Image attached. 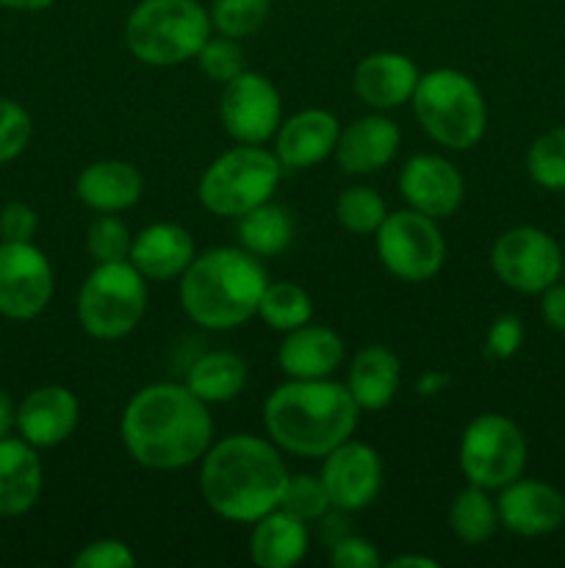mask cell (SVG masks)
<instances>
[{"instance_id": "cell-1", "label": "cell", "mask_w": 565, "mask_h": 568, "mask_svg": "<svg viewBox=\"0 0 565 568\" xmlns=\"http://www.w3.org/2000/svg\"><path fill=\"white\" fill-rule=\"evenodd\" d=\"M120 438L138 466L181 471L199 464L214 444V419L186 383H150L127 399Z\"/></svg>"}, {"instance_id": "cell-2", "label": "cell", "mask_w": 565, "mask_h": 568, "mask_svg": "<svg viewBox=\"0 0 565 568\" xmlns=\"http://www.w3.org/2000/svg\"><path fill=\"white\" fill-rule=\"evenodd\" d=\"M282 449L271 438L233 433L199 460V494L210 514L233 525H253L280 508L288 488Z\"/></svg>"}, {"instance_id": "cell-3", "label": "cell", "mask_w": 565, "mask_h": 568, "mask_svg": "<svg viewBox=\"0 0 565 568\" xmlns=\"http://www.w3.org/2000/svg\"><path fill=\"white\" fill-rule=\"evenodd\" d=\"M360 408L347 383L330 377L291 381L271 388L264 403L266 436L288 455L325 458L330 449L352 438Z\"/></svg>"}, {"instance_id": "cell-4", "label": "cell", "mask_w": 565, "mask_h": 568, "mask_svg": "<svg viewBox=\"0 0 565 568\" xmlns=\"http://www.w3.org/2000/svg\"><path fill=\"white\" fill-rule=\"evenodd\" d=\"M269 286L260 258L244 247H214L194 255L181 275L177 297L194 325L205 331H236L258 316Z\"/></svg>"}, {"instance_id": "cell-5", "label": "cell", "mask_w": 565, "mask_h": 568, "mask_svg": "<svg viewBox=\"0 0 565 568\" xmlns=\"http://www.w3.org/2000/svg\"><path fill=\"white\" fill-rule=\"evenodd\" d=\"M421 131L446 150L476 148L487 131V103L480 83L452 67L424 72L410 98Z\"/></svg>"}, {"instance_id": "cell-6", "label": "cell", "mask_w": 565, "mask_h": 568, "mask_svg": "<svg viewBox=\"0 0 565 568\" xmlns=\"http://www.w3.org/2000/svg\"><path fill=\"white\" fill-rule=\"evenodd\" d=\"M214 33L199 0H138L125 20V48L138 64L181 67Z\"/></svg>"}, {"instance_id": "cell-7", "label": "cell", "mask_w": 565, "mask_h": 568, "mask_svg": "<svg viewBox=\"0 0 565 568\" xmlns=\"http://www.w3.org/2000/svg\"><path fill=\"white\" fill-rule=\"evenodd\" d=\"M282 164L264 144H236L216 155L199 175L197 197L208 214L238 220L269 203L280 186Z\"/></svg>"}, {"instance_id": "cell-8", "label": "cell", "mask_w": 565, "mask_h": 568, "mask_svg": "<svg viewBox=\"0 0 565 568\" xmlns=\"http://www.w3.org/2000/svg\"><path fill=\"white\" fill-rule=\"evenodd\" d=\"M147 314V281L131 261L97 264L78 288L75 316L83 333L97 342L131 336Z\"/></svg>"}, {"instance_id": "cell-9", "label": "cell", "mask_w": 565, "mask_h": 568, "mask_svg": "<svg viewBox=\"0 0 565 568\" xmlns=\"http://www.w3.org/2000/svg\"><path fill=\"white\" fill-rule=\"evenodd\" d=\"M530 444L524 430L504 414H480L460 436V471L471 486L499 491L526 469Z\"/></svg>"}, {"instance_id": "cell-10", "label": "cell", "mask_w": 565, "mask_h": 568, "mask_svg": "<svg viewBox=\"0 0 565 568\" xmlns=\"http://www.w3.org/2000/svg\"><path fill=\"white\" fill-rule=\"evenodd\" d=\"M377 258L388 275L402 283H427L446 264V239L438 220L421 211H388L386 222L374 233Z\"/></svg>"}, {"instance_id": "cell-11", "label": "cell", "mask_w": 565, "mask_h": 568, "mask_svg": "<svg viewBox=\"0 0 565 568\" xmlns=\"http://www.w3.org/2000/svg\"><path fill=\"white\" fill-rule=\"evenodd\" d=\"M563 247L548 231L518 225L499 233L491 247V270L499 283L518 294H541L563 277Z\"/></svg>"}, {"instance_id": "cell-12", "label": "cell", "mask_w": 565, "mask_h": 568, "mask_svg": "<svg viewBox=\"0 0 565 568\" xmlns=\"http://www.w3.org/2000/svg\"><path fill=\"white\" fill-rule=\"evenodd\" d=\"M55 292L50 258L33 242H0V316L31 322L48 311Z\"/></svg>"}, {"instance_id": "cell-13", "label": "cell", "mask_w": 565, "mask_h": 568, "mask_svg": "<svg viewBox=\"0 0 565 568\" xmlns=\"http://www.w3.org/2000/svg\"><path fill=\"white\" fill-rule=\"evenodd\" d=\"M219 120L236 144H266L282 122V98L266 75L244 70L222 87Z\"/></svg>"}, {"instance_id": "cell-14", "label": "cell", "mask_w": 565, "mask_h": 568, "mask_svg": "<svg viewBox=\"0 0 565 568\" xmlns=\"http://www.w3.org/2000/svg\"><path fill=\"white\" fill-rule=\"evenodd\" d=\"M332 508L341 514H358L374 505L382 488V460L371 444L347 438L325 455L319 471Z\"/></svg>"}, {"instance_id": "cell-15", "label": "cell", "mask_w": 565, "mask_h": 568, "mask_svg": "<svg viewBox=\"0 0 565 568\" xmlns=\"http://www.w3.org/2000/svg\"><path fill=\"white\" fill-rule=\"evenodd\" d=\"M499 525L521 538H543L565 525V494L557 486L524 477L499 488Z\"/></svg>"}, {"instance_id": "cell-16", "label": "cell", "mask_w": 565, "mask_h": 568, "mask_svg": "<svg viewBox=\"0 0 565 568\" xmlns=\"http://www.w3.org/2000/svg\"><path fill=\"white\" fill-rule=\"evenodd\" d=\"M399 192L408 209L432 220L458 214L465 200V181L458 166L438 153H419L404 161L399 172Z\"/></svg>"}, {"instance_id": "cell-17", "label": "cell", "mask_w": 565, "mask_h": 568, "mask_svg": "<svg viewBox=\"0 0 565 568\" xmlns=\"http://www.w3.org/2000/svg\"><path fill=\"white\" fill-rule=\"evenodd\" d=\"M81 425V403L66 386H39L17 403V436L37 449L64 444Z\"/></svg>"}, {"instance_id": "cell-18", "label": "cell", "mask_w": 565, "mask_h": 568, "mask_svg": "<svg viewBox=\"0 0 565 568\" xmlns=\"http://www.w3.org/2000/svg\"><path fill=\"white\" fill-rule=\"evenodd\" d=\"M421 72L413 59L397 50H380L358 61L352 75V89L371 111H393L410 103Z\"/></svg>"}, {"instance_id": "cell-19", "label": "cell", "mask_w": 565, "mask_h": 568, "mask_svg": "<svg viewBox=\"0 0 565 568\" xmlns=\"http://www.w3.org/2000/svg\"><path fill=\"white\" fill-rule=\"evenodd\" d=\"M399 144L402 133L397 122L388 120L382 111H371L341 128L332 155L347 175H374L391 164L393 155L399 153Z\"/></svg>"}, {"instance_id": "cell-20", "label": "cell", "mask_w": 565, "mask_h": 568, "mask_svg": "<svg viewBox=\"0 0 565 568\" xmlns=\"http://www.w3.org/2000/svg\"><path fill=\"white\" fill-rule=\"evenodd\" d=\"M341 122L327 109H305L280 122L275 155L286 170H310L336 153Z\"/></svg>"}, {"instance_id": "cell-21", "label": "cell", "mask_w": 565, "mask_h": 568, "mask_svg": "<svg viewBox=\"0 0 565 568\" xmlns=\"http://www.w3.org/2000/svg\"><path fill=\"white\" fill-rule=\"evenodd\" d=\"M194 255H197V244L186 227L177 222H153L133 236L127 261L147 283H166L181 281Z\"/></svg>"}, {"instance_id": "cell-22", "label": "cell", "mask_w": 565, "mask_h": 568, "mask_svg": "<svg viewBox=\"0 0 565 568\" xmlns=\"http://www.w3.org/2000/svg\"><path fill=\"white\" fill-rule=\"evenodd\" d=\"M343 338L332 327L302 325L291 333H282L277 347V366L291 381H321L332 377L343 364Z\"/></svg>"}, {"instance_id": "cell-23", "label": "cell", "mask_w": 565, "mask_h": 568, "mask_svg": "<svg viewBox=\"0 0 565 568\" xmlns=\"http://www.w3.org/2000/svg\"><path fill=\"white\" fill-rule=\"evenodd\" d=\"M75 194L86 209L97 214H120L142 200L144 178L131 161L100 159L78 172Z\"/></svg>"}, {"instance_id": "cell-24", "label": "cell", "mask_w": 565, "mask_h": 568, "mask_svg": "<svg viewBox=\"0 0 565 568\" xmlns=\"http://www.w3.org/2000/svg\"><path fill=\"white\" fill-rule=\"evenodd\" d=\"M44 469L39 449L25 438H0V519H17L42 497Z\"/></svg>"}, {"instance_id": "cell-25", "label": "cell", "mask_w": 565, "mask_h": 568, "mask_svg": "<svg viewBox=\"0 0 565 568\" xmlns=\"http://www.w3.org/2000/svg\"><path fill=\"white\" fill-rule=\"evenodd\" d=\"M308 555V521L297 519L286 508L253 521L249 560L260 568H294Z\"/></svg>"}, {"instance_id": "cell-26", "label": "cell", "mask_w": 565, "mask_h": 568, "mask_svg": "<svg viewBox=\"0 0 565 568\" xmlns=\"http://www.w3.org/2000/svg\"><path fill=\"white\" fill-rule=\"evenodd\" d=\"M399 377H402V364L391 349L382 344H369V347L358 349L349 364L347 388L358 403L360 414L388 408L399 392Z\"/></svg>"}, {"instance_id": "cell-27", "label": "cell", "mask_w": 565, "mask_h": 568, "mask_svg": "<svg viewBox=\"0 0 565 568\" xmlns=\"http://www.w3.org/2000/svg\"><path fill=\"white\" fill-rule=\"evenodd\" d=\"M247 361L230 349H210L188 366V392L205 405H225L236 399L247 386Z\"/></svg>"}, {"instance_id": "cell-28", "label": "cell", "mask_w": 565, "mask_h": 568, "mask_svg": "<svg viewBox=\"0 0 565 568\" xmlns=\"http://www.w3.org/2000/svg\"><path fill=\"white\" fill-rule=\"evenodd\" d=\"M238 247L253 253L255 258H275L286 253L294 242V220L288 209L277 203H264L236 220Z\"/></svg>"}, {"instance_id": "cell-29", "label": "cell", "mask_w": 565, "mask_h": 568, "mask_svg": "<svg viewBox=\"0 0 565 568\" xmlns=\"http://www.w3.org/2000/svg\"><path fill=\"white\" fill-rule=\"evenodd\" d=\"M499 510L496 499L480 486H465L463 491L454 494L452 505H449V530L458 541L469 544V547H482L491 541L499 530Z\"/></svg>"}, {"instance_id": "cell-30", "label": "cell", "mask_w": 565, "mask_h": 568, "mask_svg": "<svg viewBox=\"0 0 565 568\" xmlns=\"http://www.w3.org/2000/svg\"><path fill=\"white\" fill-rule=\"evenodd\" d=\"M258 316L277 333H291L314 320V300L299 283H269L260 297Z\"/></svg>"}, {"instance_id": "cell-31", "label": "cell", "mask_w": 565, "mask_h": 568, "mask_svg": "<svg viewBox=\"0 0 565 568\" xmlns=\"http://www.w3.org/2000/svg\"><path fill=\"white\" fill-rule=\"evenodd\" d=\"M526 175L546 192H565V125L548 128L526 150Z\"/></svg>"}, {"instance_id": "cell-32", "label": "cell", "mask_w": 565, "mask_h": 568, "mask_svg": "<svg viewBox=\"0 0 565 568\" xmlns=\"http://www.w3.org/2000/svg\"><path fill=\"white\" fill-rule=\"evenodd\" d=\"M388 216L382 194L371 186H349L336 200V220L355 236H374Z\"/></svg>"}, {"instance_id": "cell-33", "label": "cell", "mask_w": 565, "mask_h": 568, "mask_svg": "<svg viewBox=\"0 0 565 568\" xmlns=\"http://www.w3.org/2000/svg\"><path fill=\"white\" fill-rule=\"evenodd\" d=\"M271 0H214L208 9L210 28L222 37L247 39L264 28L269 20Z\"/></svg>"}, {"instance_id": "cell-34", "label": "cell", "mask_w": 565, "mask_h": 568, "mask_svg": "<svg viewBox=\"0 0 565 568\" xmlns=\"http://www.w3.org/2000/svg\"><path fill=\"white\" fill-rule=\"evenodd\" d=\"M133 233L116 214H97L86 231V253L94 264H116L131 258Z\"/></svg>"}, {"instance_id": "cell-35", "label": "cell", "mask_w": 565, "mask_h": 568, "mask_svg": "<svg viewBox=\"0 0 565 568\" xmlns=\"http://www.w3.org/2000/svg\"><path fill=\"white\" fill-rule=\"evenodd\" d=\"M194 61H197L199 72H203L208 81L222 83V87L247 70V64H244V50L242 44H238V39L222 37V33H216V37L210 33L208 42L199 48Z\"/></svg>"}, {"instance_id": "cell-36", "label": "cell", "mask_w": 565, "mask_h": 568, "mask_svg": "<svg viewBox=\"0 0 565 568\" xmlns=\"http://www.w3.org/2000/svg\"><path fill=\"white\" fill-rule=\"evenodd\" d=\"M280 508H286L288 514H294L302 521H321V516L327 510H332L330 497H327V488L321 483V477L314 475H291L288 477L286 497H282Z\"/></svg>"}, {"instance_id": "cell-37", "label": "cell", "mask_w": 565, "mask_h": 568, "mask_svg": "<svg viewBox=\"0 0 565 568\" xmlns=\"http://www.w3.org/2000/svg\"><path fill=\"white\" fill-rule=\"evenodd\" d=\"M31 136L33 120L25 105L11 98H0V166L25 153Z\"/></svg>"}, {"instance_id": "cell-38", "label": "cell", "mask_w": 565, "mask_h": 568, "mask_svg": "<svg viewBox=\"0 0 565 568\" xmlns=\"http://www.w3.org/2000/svg\"><path fill=\"white\" fill-rule=\"evenodd\" d=\"M75 568H133L136 566V555H133L131 544L120 541V538H97L81 547V552L72 558Z\"/></svg>"}, {"instance_id": "cell-39", "label": "cell", "mask_w": 565, "mask_h": 568, "mask_svg": "<svg viewBox=\"0 0 565 568\" xmlns=\"http://www.w3.org/2000/svg\"><path fill=\"white\" fill-rule=\"evenodd\" d=\"M524 344V322L515 314H499L485 336V355L493 361H507Z\"/></svg>"}, {"instance_id": "cell-40", "label": "cell", "mask_w": 565, "mask_h": 568, "mask_svg": "<svg viewBox=\"0 0 565 568\" xmlns=\"http://www.w3.org/2000/svg\"><path fill=\"white\" fill-rule=\"evenodd\" d=\"M330 564L332 568H382L386 560L369 538L347 532L330 544Z\"/></svg>"}, {"instance_id": "cell-41", "label": "cell", "mask_w": 565, "mask_h": 568, "mask_svg": "<svg viewBox=\"0 0 565 568\" xmlns=\"http://www.w3.org/2000/svg\"><path fill=\"white\" fill-rule=\"evenodd\" d=\"M39 231V216L33 205L11 200L0 209V242H33Z\"/></svg>"}, {"instance_id": "cell-42", "label": "cell", "mask_w": 565, "mask_h": 568, "mask_svg": "<svg viewBox=\"0 0 565 568\" xmlns=\"http://www.w3.org/2000/svg\"><path fill=\"white\" fill-rule=\"evenodd\" d=\"M541 297V320L548 331L563 333L565 336V281L559 277L557 283L537 294Z\"/></svg>"}, {"instance_id": "cell-43", "label": "cell", "mask_w": 565, "mask_h": 568, "mask_svg": "<svg viewBox=\"0 0 565 568\" xmlns=\"http://www.w3.org/2000/svg\"><path fill=\"white\" fill-rule=\"evenodd\" d=\"M449 383H452V377H449L446 372L430 369V372H424V375L419 377L415 388H419L421 397H438V394H441V392H446Z\"/></svg>"}, {"instance_id": "cell-44", "label": "cell", "mask_w": 565, "mask_h": 568, "mask_svg": "<svg viewBox=\"0 0 565 568\" xmlns=\"http://www.w3.org/2000/svg\"><path fill=\"white\" fill-rule=\"evenodd\" d=\"M17 433V403L9 392L0 388V438L14 436Z\"/></svg>"}, {"instance_id": "cell-45", "label": "cell", "mask_w": 565, "mask_h": 568, "mask_svg": "<svg viewBox=\"0 0 565 568\" xmlns=\"http://www.w3.org/2000/svg\"><path fill=\"white\" fill-rule=\"evenodd\" d=\"M391 568H438V560L427 558V555H399V558H391L388 564Z\"/></svg>"}, {"instance_id": "cell-46", "label": "cell", "mask_w": 565, "mask_h": 568, "mask_svg": "<svg viewBox=\"0 0 565 568\" xmlns=\"http://www.w3.org/2000/svg\"><path fill=\"white\" fill-rule=\"evenodd\" d=\"M55 0H0V9L11 11H44L50 9Z\"/></svg>"}, {"instance_id": "cell-47", "label": "cell", "mask_w": 565, "mask_h": 568, "mask_svg": "<svg viewBox=\"0 0 565 568\" xmlns=\"http://www.w3.org/2000/svg\"><path fill=\"white\" fill-rule=\"evenodd\" d=\"M563 281H565V255H563Z\"/></svg>"}]
</instances>
